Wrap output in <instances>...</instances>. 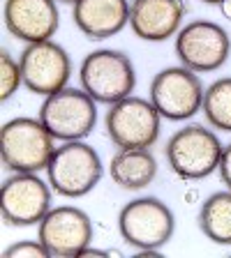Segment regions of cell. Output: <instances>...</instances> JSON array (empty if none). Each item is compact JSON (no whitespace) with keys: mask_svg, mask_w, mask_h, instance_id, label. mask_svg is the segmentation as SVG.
Returning <instances> with one entry per match:
<instances>
[{"mask_svg":"<svg viewBox=\"0 0 231 258\" xmlns=\"http://www.w3.org/2000/svg\"><path fill=\"white\" fill-rule=\"evenodd\" d=\"M58 3H63V5H74L76 0H58Z\"/></svg>","mask_w":231,"mask_h":258,"instance_id":"cell-23","label":"cell"},{"mask_svg":"<svg viewBox=\"0 0 231 258\" xmlns=\"http://www.w3.org/2000/svg\"><path fill=\"white\" fill-rule=\"evenodd\" d=\"M183 0H129V30L148 44L173 39L185 26Z\"/></svg>","mask_w":231,"mask_h":258,"instance_id":"cell-14","label":"cell"},{"mask_svg":"<svg viewBox=\"0 0 231 258\" xmlns=\"http://www.w3.org/2000/svg\"><path fill=\"white\" fill-rule=\"evenodd\" d=\"M104 173L107 166L95 145L88 141H65L58 143L44 175L56 196L76 201L88 196L102 182Z\"/></svg>","mask_w":231,"mask_h":258,"instance_id":"cell-2","label":"cell"},{"mask_svg":"<svg viewBox=\"0 0 231 258\" xmlns=\"http://www.w3.org/2000/svg\"><path fill=\"white\" fill-rule=\"evenodd\" d=\"M93 235L90 215L72 203L54 205L37 224V237L51 258H81L93 244Z\"/></svg>","mask_w":231,"mask_h":258,"instance_id":"cell-11","label":"cell"},{"mask_svg":"<svg viewBox=\"0 0 231 258\" xmlns=\"http://www.w3.org/2000/svg\"><path fill=\"white\" fill-rule=\"evenodd\" d=\"M58 0H5L3 26L23 44L54 39L60 28Z\"/></svg>","mask_w":231,"mask_h":258,"instance_id":"cell-13","label":"cell"},{"mask_svg":"<svg viewBox=\"0 0 231 258\" xmlns=\"http://www.w3.org/2000/svg\"><path fill=\"white\" fill-rule=\"evenodd\" d=\"M79 86L97 104L111 106L136 90V67L125 51L95 48L79 64Z\"/></svg>","mask_w":231,"mask_h":258,"instance_id":"cell-5","label":"cell"},{"mask_svg":"<svg viewBox=\"0 0 231 258\" xmlns=\"http://www.w3.org/2000/svg\"><path fill=\"white\" fill-rule=\"evenodd\" d=\"M100 104L83 88H63L42 99L37 118L58 143L86 141L95 132L100 120Z\"/></svg>","mask_w":231,"mask_h":258,"instance_id":"cell-7","label":"cell"},{"mask_svg":"<svg viewBox=\"0 0 231 258\" xmlns=\"http://www.w3.org/2000/svg\"><path fill=\"white\" fill-rule=\"evenodd\" d=\"M199 3H204V5H213V7H220L224 0H199Z\"/></svg>","mask_w":231,"mask_h":258,"instance_id":"cell-22","label":"cell"},{"mask_svg":"<svg viewBox=\"0 0 231 258\" xmlns=\"http://www.w3.org/2000/svg\"><path fill=\"white\" fill-rule=\"evenodd\" d=\"M201 115L215 132L231 134V76H220L206 86Z\"/></svg>","mask_w":231,"mask_h":258,"instance_id":"cell-18","label":"cell"},{"mask_svg":"<svg viewBox=\"0 0 231 258\" xmlns=\"http://www.w3.org/2000/svg\"><path fill=\"white\" fill-rule=\"evenodd\" d=\"M217 175H220V182L224 184V189H231V141H229V143H224Z\"/></svg>","mask_w":231,"mask_h":258,"instance_id":"cell-21","label":"cell"},{"mask_svg":"<svg viewBox=\"0 0 231 258\" xmlns=\"http://www.w3.org/2000/svg\"><path fill=\"white\" fill-rule=\"evenodd\" d=\"M197 226L213 244L231 247V189H220L206 196L197 215Z\"/></svg>","mask_w":231,"mask_h":258,"instance_id":"cell-17","label":"cell"},{"mask_svg":"<svg viewBox=\"0 0 231 258\" xmlns=\"http://www.w3.org/2000/svg\"><path fill=\"white\" fill-rule=\"evenodd\" d=\"M19 62L23 72V88L42 99L67 88L74 74V64L67 48L56 39L23 44Z\"/></svg>","mask_w":231,"mask_h":258,"instance_id":"cell-12","label":"cell"},{"mask_svg":"<svg viewBox=\"0 0 231 258\" xmlns=\"http://www.w3.org/2000/svg\"><path fill=\"white\" fill-rule=\"evenodd\" d=\"M23 88V72L19 55H12L7 48L0 51V99L10 102Z\"/></svg>","mask_w":231,"mask_h":258,"instance_id":"cell-19","label":"cell"},{"mask_svg":"<svg viewBox=\"0 0 231 258\" xmlns=\"http://www.w3.org/2000/svg\"><path fill=\"white\" fill-rule=\"evenodd\" d=\"M206 86L201 74L188 70L183 64L164 67L153 76L148 86V99L169 122H188L204 106Z\"/></svg>","mask_w":231,"mask_h":258,"instance_id":"cell-8","label":"cell"},{"mask_svg":"<svg viewBox=\"0 0 231 258\" xmlns=\"http://www.w3.org/2000/svg\"><path fill=\"white\" fill-rule=\"evenodd\" d=\"M162 115L148 97L129 95L107 106L104 134L116 150L155 148L162 134Z\"/></svg>","mask_w":231,"mask_h":258,"instance_id":"cell-6","label":"cell"},{"mask_svg":"<svg viewBox=\"0 0 231 258\" xmlns=\"http://www.w3.org/2000/svg\"><path fill=\"white\" fill-rule=\"evenodd\" d=\"M56 148L58 141L39 118L19 115L0 129V159L12 173H44Z\"/></svg>","mask_w":231,"mask_h":258,"instance_id":"cell-4","label":"cell"},{"mask_svg":"<svg viewBox=\"0 0 231 258\" xmlns=\"http://www.w3.org/2000/svg\"><path fill=\"white\" fill-rule=\"evenodd\" d=\"M116 226L127 247L141 253H155L171 242L176 215L157 196H134L118 210Z\"/></svg>","mask_w":231,"mask_h":258,"instance_id":"cell-3","label":"cell"},{"mask_svg":"<svg viewBox=\"0 0 231 258\" xmlns=\"http://www.w3.org/2000/svg\"><path fill=\"white\" fill-rule=\"evenodd\" d=\"M3 258H49V251L39 242V237H35V240L12 242L10 247H5Z\"/></svg>","mask_w":231,"mask_h":258,"instance_id":"cell-20","label":"cell"},{"mask_svg":"<svg viewBox=\"0 0 231 258\" xmlns=\"http://www.w3.org/2000/svg\"><path fill=\"white\" fill-rule=\"evenodd\" d=\"M54 189L42 173H12L0 187V215L7 226L30 228L54 208Z\"/></svg>","mask_w":231,"mask_h":258,"instance_id":"cell-10","label":"cell"},{"mask_svg":"<svg viewBox=\"0 0 231 258\" xmlns=\"http://www.w3.org/2000/svg\"><path fill=\"white\" fill-rule=\"evenodd\" d=\"M72 21L90 42L111 39L129 28V0H76Z\"/></svg>","mask_w":231,"mask_h":258,"instance_id":"cell-15","label":"cell"},{"mask_svg":"<svg viewBox=\"0 0 231 258\" xmlns=\"http://www.w3.org/2000/svg\"><path fill=\"white\" fill-rule=\"evenodd\" d=\"M224 143L208 124L190 122L176 129L164 143L167 168L185 182H199L215 175L220 168Z\"/></svg>","mask_w":231,"mask_h":258,"instance_id":"cell-1","label":"cell"},{"mask_svg":"<svg viewBox=\"0 0 231 258\" xmlns=\"http://www.w3.org/2000/svg\"><path fill=\"white\" fill-rule=\"evenodd\" d=\"M107 173L111 182L123 191L139 194L155 182L160 164L151 148H132V150H116L107 164Z\"/></svg>","mask_w":231,"mask_h":258,"instance_id":"cell-16","label":"cell"},{"mask_svg":"<svg viewBox=\"0 0 231 258\" xmlns=\"http://www.w3.org/2000/svg\"><path fill=\"white\" fill-rule=\"evenodd\" d=\"M178 64L197 74H213L229 62L231 37L224 26L210 19L188 21L173 37Z\"/></svg>","mask_w":231,"mask_h":258,"instance_id":"cell-9","label":"cell"}]
</instances>
